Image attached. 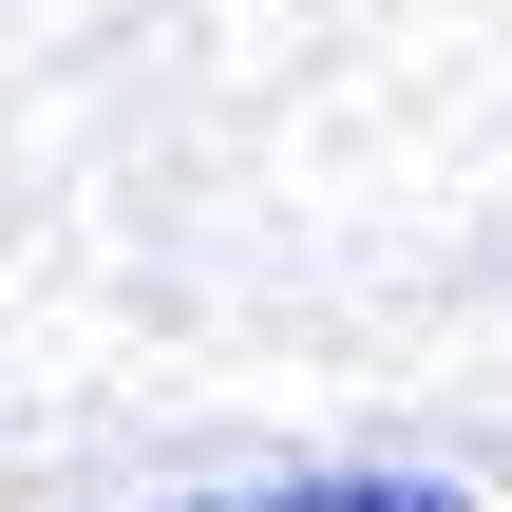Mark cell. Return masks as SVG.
Returning a JSON list of instances; mask_svg holds the SVG:
<instances>
[{
  "instance_id": "cell-1",
  "label": "cell",
  "mask_w": 512,
  "mask_h": 512,
  "mask_svg": "<svg viewBox=\"0 0 512 512\" xmlns=\"http://www.w3.org/2000/svg\"><path fill=\"white\" fill-rule=\"evenodd\" d=\"M209 512H475L456 475H304V494H209Z\"/></svg>"
}]
</instances>
